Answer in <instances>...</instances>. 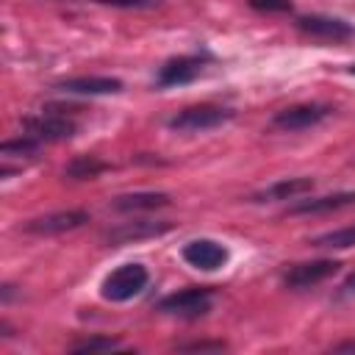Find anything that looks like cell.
I'll return each mask as SVG.
<instances>
[{"instance_id":"obj_1","label":"cell","mask_w":355,"mask_h":355,"mask_svg":"<svg viewBox=\"0 0 355 355\" xmlns=\"http://www.w3.org/2000/svg\"><path fill=\"white\" fill-rule=\"evenodd\" d=\"M150 283V272L141 263H122L114 272H108L100 283V297L108 302H128L139 297Z\"/></svg>"},{"instance_id":"obj_2","label":"cell","mask_w":355,"mask_h":355,"mask_svg":"<svg viewBox=\"0 0 355 355\" xmlns=\"http://www.w3.org/2000/svg\"><path fill=\"white\" fill-rule=\"evenodd\" d=\"M230 116H233L230 108L200 103V105H189V108L178 111L175 116H169L166 128L169 130H178V133H202V130H211V128L225 125Z\"/></svg>"},{"instance_id":"obj_3","label":"cell","mask_w":355,"mask_h":355,"mask_svg":"<svg viewBox=\"0 0 355 355\" xmlns=\"http://www.w3.org/2000/svg\"><path fill=\"white\" fill-rule=\"evenodd\" d=\"M211 305H214V291L208 286H191V288L166 294L158 302V311L169 316H180V319H197V316H205Z\"/></svg>"},{"instance_id":"obj_4","label":"cell","mask_w":355,"mask_h":355,"mask_svg":"<svg viewBox=\"0 0 355 355\" xmlns=\"http://www.w3.org/2000/svg\"><path fill=\"white\" fill-rule=\"evenodd\" d=\"M22 128L28 136L39 139L42 144L44 141H64V139H72L75 130H78V122L67 114H58V111H42L36 116H28L22 119Z\"/></svg>"},{"instance_id":"obj_5","label":"cell","mask_w":355,"mask_h":355,"mask_svg":"<svg viewBox=\"0 0 355 355\" xmlns=\"http://www.w3.org/2000/svg\"><path fill=\"white\" fill-rule=\"evenodd\" d=\"M166 230H172L169 219H133V222H122L116 227H108L103 233V241H105V247H122V244H136L144 239L164 236Z\"/></svg>"},{"instance_id":"obj_6","label":"cell","mask_w":355,"mask_h":355,"mask_svg":"<svg viewBox=\"0 0 355 355\" xmlns=\"http://www.w3.org/2000/svg\"><path fill=\"white\" fill-rule=\"evenodd\" d=\"M86 222H89V211L72 208V211H55V214H44V216L28 219L25 225H19V230L28 233V236H58V233L75 230V227H80Z\"/></svg>"},{"instance_id":"obj_7","label":"cell","mask_w":355,"mask_h":355,"mask_svg":"<svg viewBox=\"0 0 355 355\" xmlns=\"http://www.w3.org/2000/svg\"><path fill=\"white\" fill-rule=\"evenodd\" d=\"M208 64V55L205 53H194V55H178V58H169L158 75H155V86L158 89H169V86H183V83H191Z\"/></svg>"},{"instance_id":"obj_8","label":"cell","mask_w":355,"mask_h":355,"mask_svg":"<svg viewBox=\"0 0 355 355\" xmlns=\"http://www.w3.org/2000/svg\"><path fill=\"white\" fill-rule=\"evenodd\" d=\"M338 261L333 258H319V261H305V263H294L286 275H283V286L302 291V288H313L319 283H324L327 277H333L338 272Z\"/></svg>"},{"instance_id":"obj_9","label":"cell","mask_w":355,"mask_h":355,"mask_svg":"<svg viewBox=\"0 0 355 355\" xmlns=\"http://www.w3.org/2000/svg\"><path fill=\"white\" fill-rule=\"evenodd\" d=\"M330 114H333L330 105H322V103H300V105H288V108L277 111L272 116V125L277 130H305V128H313V125L324 122Z\"/></svg>"},{"instance_id":"obj_10","label":"cell","mask_w":355,"mask_h":355,"mask_svg":"<svg viewBox=\"0 0 355 355\" xmlns=\"http://www.w3.org/2000/svg\"><path fill=\"white\" fill-rule=\"evenodd\" d=\"M180 255H183V261L189 266L202 269V272H214V269L225 266L227 258H230L227 247L219 244V241H214V239H191V241L183 244Z\"/></svg>"},{"instance_id":"obj_11","label":"cell","mask_w":355,"mask_h":355,"mask_svg":"<svg viewBox=\"0 0 355 355\" xmlns=\"http://www.w3.org/2000/svg\"><path fill=\"white\" fill-rule=\"evenodd\" d=\"M297 28L311 36V39H324V42H347L355 36V28L338 17H319V14H311V17H300L297 19Z\"/></svg>"},{"instance_id":"obj_12","label":"cell","mask_w":355,"mask_h":355,"mask_svg":"<svg viewBox=\"0 0 355 355\" xmlns=\"http://www.w3.org/2000/svg\"><path fill=\"white\" fill-rule=\"evenodd\" d=\"M355 205V191H336V194H324V197H308L300 200L288 208L291 216H305V214H330V211H341Z\"/></svg>"},{"instance_id":"obj_13","label":"cell","mask_w":355,"mask_h":355,"mask_svg":"<svg viewBox=\"0 0 355 355\" xmlns=\"http://www.w3.org/2000/svg\"><path fill=\"white\" fill-rule=\"evenodd\" d=\"M58 89L69 94H116L122 92V80L108 75H80V78L61 80Z\"/></svg>"},{"instance_id":"obj_14","label":"cell","mask_w":355,"mask_h":355,"mask_svg":"<svg viewBox=\"0 0 355 355\" xmlns=\"http://www.w3.org/2000/svg\"><path fill=\"white\" fill-rule=\"evenodd\" d=\"M313 189V178H283L277 183H272L269 189L252 194L255 202H272V200H294L305 191Z\"/></svg>"},{"instance_id":"obj_15","label":"cell","mask_w":355,"mask_h":355,"mask_svg":"<svg viewBox=\"0 0 355 355\" xmlns=\"http://www.w3.org/2000/svg\"><path fill=\"white\" fill-rule=\"evenodd\" d=\"M169 205V194L164 191H133V194H119L111 200V208L116 211H155V208H164Z\"/></svg>"},{"instance_id":"obj_16","label":"cell","mask_w":355,"mask_h":355,"mask_svg":"<svg viewBox=\"0 0 355 355\" xmlns=\"http://www.w3.org/2000/svg\"><path fill=\"white\" fill-rule=\"evenodd\" d=\"M105 169H108L105 161H100V158H94V155H78V158H72V161L64 166V175L72 178V180H92V178H97V175L105 172Z\"/></svg>"},{"instance_id":"obj_17","label":"cell","mask_w":355,"mask_h":355,"mask_svg":"<svg viewBox=\"0 0 355 355\" xmlns=\"http://www.w3.org/2000/svg\"><path fill=\"white\" fill-rule=\"evenodd\" d=\"M311 244L313 247H322V250H347V247H355V225H347V227L322 233V236L311 239Z\"/></svg>"},{"instance_id":"obj_18","label":"cell","mask_w":355,"mask_h":355,"mask_svg":"<svg viewBox=\"0 0 355 355\" xmlns=\"http://www.w3.org/2000/svg\"><path fill=\"white\" fill-rule=\"evenodd\" d=\"M39 147H42L39 139L22 133L19 139H8V141H3V144H0V155H3V158H14V155H36Z\"/></svg>"},{"instance_id":"obj_19","label":"cell","mask_w":355,"mask_h":355,"mask_svg":"<svg viewBox=\"0 0 355 355\" xmlns=\"http://www.w3.org/2000/svg\"><path fill=\"white\" fill-rule=\"evenodd\" d=\"M122 344L116 338H105V336H94V338H86V341H78L72 347V352H111V349H119Z\"/></svg>"},{"instance_id":"obj_20","label":"cell","mask_w":355,"mask_h":355,"mask_svg":"<svg viewBox=\"0 0 355 355\" xmlns=\"http://www.w3.org/2000/svg\"><path fill=\"white\" fill-rule=\"evenodd\" d=\"M255 11H269V14H275V11H291V3L288 0H247Z\"/></svg>"},{"instance_id":"obj_21","label":"cell","mask_w":355,"mask_h":355,"mask_svg":"<svg viewBox=\"0 0 355 355\" xmlns=\"http://www.w3.org/2000/svg\"><path fill=\"white\" fill-rule=\"evenodd\" d=\"M94 3H105L114 8H155L158 0H94Z\"/></svg>"},{"instance_id":"obj_22","label":"cell","mask_w":355,"mask_h":355,"mask_svg":"<svg viewBox=\"0 0 355 355\" xmlns=\"http://www.w3.org/2000/svg\"><path fill=\"white\" fill-rule=\"evenodd\" d=\"M180 349H189V352H197V349H225V341H191V344H183Z\"/></svg>"},{"instance_id":"obj_23","label":"cell","mask_w":355,"mask_h":355,"mask_svg":"<svg viewBox=\"0 0 355 355\" xmlns=\"http://www.w3.org/2000/svg\"><path fill=\"white\" fill-rule=\"evenodd\" d=\"M355 294V275H349L344 283H341V297H352Z\"/></svg>"},{"instance_id":"obj_24","label":"cell","mask_w":355,"mask_h":355,"mask_svg":"<svg viewBox=\"0 0 355 355\" xmlns=\"http://www.w3.org/2000/svg\"><path fill=\"white\" fill-rule=\"evenodd\" d=\"M336 349H341V352H355V341H344V344H336Z\"/></svg>"},{"instance_id":"obj_25","label":"cell","mask_w":355,"mask_h":355,"mask_svg":"<svg viewBox=\"0 0 355 355\" xmlns=\"http://www.w3.org/2000/svg\"><path fill=\"white\" fill-rule=\"evenodd\" d=\"M349 72H352V75H355V64H352V67H349Z\"/></svg>"}]
</instances>
